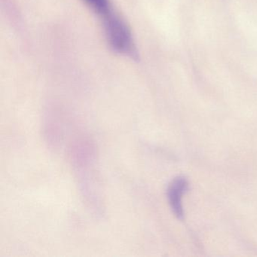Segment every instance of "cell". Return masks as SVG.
I'll return each mask as SVG.
<instances>
[{
  "instance_id": "cell-2",
  "label": "cell",
  "mask_w": 257,
  "mask_h": 257,
  "mask_svg": "<svg viewBox=\"0 0 257 257\" xmlns=\"http://www.w3.org/2000/svg\"><path fill=\"white\" fill-rule=\"evenodd\" d=\"M187 187L188 183L186 179L183 177H177L171 183L168 189V200H169L171 209L179 219H182L183 216L181 198L182 195L186 192Z\"/></svg>"
},
{
  "instance_id": "cell-1",
  "label": "cell",
  "mask_w": 257,
  "mask_h": 257,
  "mask_svg": "<svg viewBox=\"0 0 257 257\" xmlns=\"http://www.w3.org/2000/svg\"><path fill=\"white\" fill-rule=\"evenodd\" d=\"M108 43L117 53L136 59L138 52L128 27L113 9L101 17Z\"/></svg>"
},
{
  "instance_id": "cell-3",
  "label": "cell",
  "mask_w": 257,
  "mask_h": 257,
  "mask_svg": "<svg viewBox=\"0 0 257 257\" xmlns=\"http://www.w3.org/2000/svg\"><path fill=\"white\" fill-rule=\"evenodd\" d=\"M83 1H85V4L92 10V11L100 18L112 10L110 0H83Z\"/></svg>"
}]
</instances>
